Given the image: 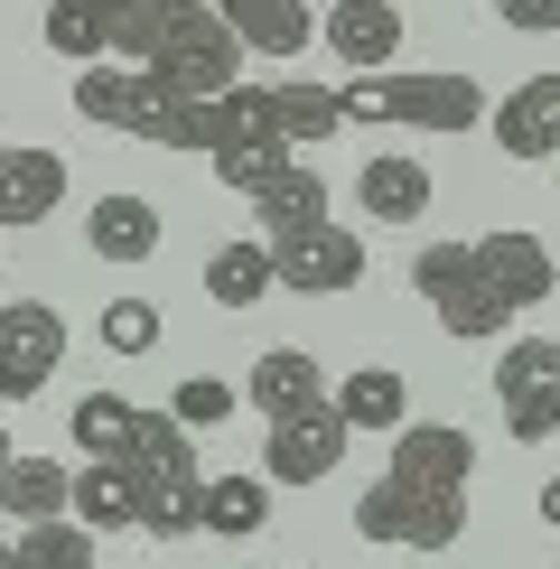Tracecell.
<instances>
[{"instance_id": "cell-1", "label": "cell", "mask_w": 560, "mask_h": 569, "mask_svg": "<svg viewBox=\"0 0 560 569\" xmlns=\"http://www.w3.org/2000/svg\"><path fill=\"white\" fill-rule=\"evenodd\" d=\"M76 112L103 131L159 140V150H206V103H178L150 66H84L76 76Z\"/></svg>"}, {"instance_id": "cell-2", "label": "cell", "mask_w": 560, "mask_h": 569, "mask_svg": "<svg viewBox=\"0 0 560 569\" xmlns=\"http://www.w3.org/2000/svg\"><path fill=\"white\" fill-rule=\"evenodd\" d=\"M150 76L178 93V103H224L243 84V47H233L216 0H169V29H159V57Z\"/></svg>"}, {"instance_id": "cell-3", "label": "cell", "mask_w": 560, "mask_h": 569, "mask_svg": "<svg viewBox=\"0 0 560 569\" xmlns=\"http://www.w3.org/2000/svg\"><path fill=\"white\" fill-rule=\"evenodd\" d=\"M337 122H402V131H477L486 122V93L467 76H364L337 84Z\"/></svg>"}, {"instance_id": "cell-4", "label": "cell", "mask_w": 560, "mask_h": 569, "mask_svg": "<svg viewBox=\"0 0 560 569\" xmlns=\"http://www.w3.org/2000/svg\"><path fill=\"white\" fill-rule=\"evenodd\" d=\"M356 532L383 541V551H449L467 532V495H420L402 477H383V486L356 495Z\"/></svg>"}, {"instance_id": "cell-5", "label": "cell", "mask_w": 560, "mask_h": 569, "mask_svg": "<svg viewBox=\"0 0 560 569\" xmlns=\"http://www.w3.org/2000/svg\"><path fill=\"white\" fill-rule=\"evenodd\" d=\"M411 290L439 308V327H449L458 346H486V337H504V318L513 308L477 280V262H467V243H420L411 252Z\"/></svg>"}, {"instance_id": "cell-6", "label": "cell", "mask_w": 560, "mask_h": 569, "mask_svg": "<svg viewBox=\"0 0 560 569\" xmlns=\"http://www.w3.org/2000/svg\"><path fill=\"white\" fill-rule=\"evenodd\" d=\"M496 401H504V430L542 448L560 430V337H513L496 365Z\"/></svg>"}, {"instance_id": "cell-7", "label": "cell", "mask_w": 560, "mask_h": 569, "mask_svg": "<svg viewBox=\"0 0 560 569\" xmlns=\"http://www.w3.org/2000/svg\"><path fill=\"white\" fill-rule=\"evenodd\" d=\"M57 365H66V318L47 299H10V308H0V401L47 392Z\"/></svg>"}, {"instance_id": "cell-8", "label": "cell", "mask_w": 560, "mask_h": 569, "mask_svg": "<svg viewBox=\"0 0 560 569\" xmlns=\"http://www.w3.org/2000/svg\"><path fill=\"white\" fill-rule=\"evenodd\" d=\"M467 262H477V280L486 290H496L513 318H523V308H542L551 290H560V262H551V243L542 233H523V224H496V233H477V243H467Z\"/></svg>"}, {"instance_id": "cell-9", "label": "cell", "mask_w": 560, "mask_h": 569, "mask_svg": "<svg viewBox=\"0 0 560 569\" xmlns=\"http://www.w3.org/2000/svg\"><path fill=\"white\" fill-rule=\"evenodd\" d=\"M271 271L299 299H337L364 280V243H356V224H309V233H280L271 243Z\"/></svg>"}, {"instance_id": "cell-10", "label": "cell", "mask_w": 560, "mask_h": 569, "mask_svg": "<svg viewBox=\"0 0 560 569\" xmlns=\"http://www.w3.org/2000/svg\"><path fill=\"white\" fill-rule=\"evenodd\" d=\"M346 420H337V401H318V411H290V420H271V448H262V477L271 486H327L337 477V458H346Z\"/></svg>"}, {"instance_id": "cell-11", "label": "cell", "mask_w": 560, "mask_h": 569, "mask_svg": "<svg viewBox=\"0 0 560 569\" xmlns=\"http://www.w3.org/2000/svg\"><path fill=\"white\" fill-rule=\"evenodd\" d=\"M383 477H402L420 495H467V477H477V439H467L458 420H411V430L392 439Z\"/></svg>"}, {"instance_id": "cell-12", "label": "cell", "mask_w": 560, "mask_h": 569, "mask_svg": "<svg viewBox=\"0 0 560 569\" xmlns=\"http://www.w3.org/2000/svg\"><path fill=\"white\" fill-rule=\"evenodd\" d=\"M327 57L346 66V76H383L392 57H402V10L392 0H337V10L318 19Z\"/></svg>"}, {"instance_id": "cell-13", "label": "cell", "mask_w": 560, "mask_h": 569, "mask_svg": "<svg viewBox=\"0 0 560 569\" xmlns=\"http://www.w3.org/2000/svg\"><path fill=\"white\" fill-rule=\"evenodd\" d=\"M486 131H496L504 159H560V76H523L486 112Z\"/></svg>"}, {"instance_id": "cell-14", "label": "cell", "mask_w": 560, "mask_h": 569, "mask_svg": "<svg viewBox=\"0 0 560 569\" xmlns=\"http://www.w3.org/2000/svg\"><path fill=\"white\" fill-rule=\"evenodd\" d=\"M356 206H364L373 224H420V216H430V159L373 150L364 169H356Z\"/></svg>"}, {"instance_id": "cell-15", "label": "cell", "mask_w": 560, "mask_h": 569, "mask_svg": "<svg viewBox=\"0 0 560 569\" xmlns=\"http://www.w3.org/2000/svg\"><path fill=\"white\" fill-rule=\"evenodd\" d=\"M66 513H76V467L29 458V448H19V458H10V477H0V523H10V532H29V523H66Z\"/></svg>"}, {"instance_id": "cell-16", "label": "cell", "mask_w": 560, "mask_h": 569, "mask_svg": "<svg viewBox=\"0 0 560 569\" xmlns=\"http://www.w3.org/2000/svg\"><path fill=\"white\" fill-rule=\"evenodd\" d=\"M243 401L262 420H290V411H318L327 383H318V355L309 346H271V355H252V373H243Z\"/></svg>"}, {"instance_id": "cell-17", "label": "cell", "mask_w": 560, "mask_h": 569, "mask_svg": "<svg viewBox=\"0 0 560 569\" xmlns=\"http://www.w3.org/2000/svg\"><path fill=\"white\" fill-rule=\"evenodd\" d=\"M216 10H224V29H233L243 57H280V66H290L299 47L318 38V19L299 10V0H216Z\"/></svg>"}, {"instance_id": "cell-18", "label": "cell", "mask_w": 560, "mask_h": 569, "mask_svg": "<svg viewBox=\"0 0 560 569\" xmlns=\"http://www.w3.org/2000/svg\"><path fill=\"white\" fill-rule=\"evenodd\" d=\"M66 206V159L57 150H10L0 159V233L10 224H47Z\"/></svg>"}, {"instance_id": "cell-19", "label": "cell", "mask_w": 560, "mask_h": 569, "mask_svg": "<svg viewBox=\"0 0 560 569\" xmlns=\"http://www.w3.org/2000/svg\"><path fill=\"white\" fill-rule=\"evenodd\" d=\"M84 243H93V262H150L159 252V206L150 197H93Z\"/></svg>"}, {"instance_id": "cell-20", "label": "cell", "mask_w": 560, "mask_h": 569, "mask_svg": "<svg viewBox=\"0 0 560 569\" xmlns=\"http://www.w3.org/2000/svg\"><path fill=\"white\" fill-rule=\"evenodd\" d=\"M327 401H337L346 430H392V439L411 430V401H402V373H392V365H356Z\"/></svg>"}, {"instance_id": "cell-21", "label": "cell", "mask_w": 560, "mask_h": 569, "mask_svg": "<svg viewBox=\"0 0 560 569\" xmlns=\"http://www.w3.org/2000/svg\"><path fill=\"white\" fill-rule=\"evenodd\" d=\"M262 523H271V477H206L197 532H216V541H252Z\"/></svg>"}, {"instance_id": "cell-22", "label": "cell", "mask_w": 560, "mask_h": 569, "mask_svg": "<svg viewBox=\"0 0 560 569\" xmlns=\"http://www.w3.org/2000/svg\"><path fill=\"white\" fill-rule=\"evenodd\" d=\"M252 216H262L271 233L262 243H280V233H309V224H327V178L309 169V159H299V169H280L262 197H252Z\"/></svg>"}, {"instance_id": "cell-23", "label": "cell", "mask_w": 560, "mask_h": 569, "mask_svg": "<svg viewBox=\"0 0 560 569\" xmlns=\"http://www.w3.org/2000/svg\"><path fill=\"white\" fill-rule=\"evenodd\" d=\"M271 290H280L271 243H216V262H206V299L216 308H262Z\"/></svg>"}, {"instance_id": "cell-24", "label": "cell", "mask_w": 560, "mask_h": 569, "mask_svg": "<svg viewBox=\"0 0 560 569\" xmlns=\"http://www.w3.org/2000/svg\"><path fill=\"white\" fill-rule=\"evenodd\" d=\"M47 47L76 66H103L112 57V0H57L47 10Z\"/></svg>"}, {"instance_id": "cell-25", "label": "cell", "mask_w": 560, "mask_h": 569, "mask_svg": "<svg viewBox=\"0 0 560 569\" xmlns=\"http://www.w3.org/2000/svg\"><path fill=\"white\" fill-rule=\"evenodd\" d=\"M131 411H140L131 392H84V401H76V420H66V430H76L84 467H103V458H122V448H131Z\"/></svg>"}, {"instance_id": "cell-26", "label": "cell", "mask_w": 560, "mask_h": 569, "mask_svg": "<svg viewBox=\"0 0 560 569\" xmlns=\"http://www.w3.org/2000/svg\"><path fill=\"white\" fill-rule=\"evenodd\" d=\"M76 523L84 532H131V467L122 458L76 467Z\"/></svg>"}, {"instance_id": "cell-27", "label": "cell", "mask_w": 560, "mask_h": 569, "mask_svg": "<svg viewBox=\"0 0 560 569\" xmlns=\"http://www.w3.org/2000/svg\"><path fill=\"white\" fill-rule=\"evenodd\" d=\"M10 560L19 569H93V532L66 513V523H29V532H10Z\"/></svg>"}, {"instance_id": "cell-28", "label": "cell", "mask_w": 560, "mask_h": 569, "mask_svg": "<svg viewBox=\"0 0 560 569\" xmlns=\"http://www.w3.org/2000/svg\"><path fill=\"white\" fill-rule=\"evenodd\" d=\"M159 29H169V0H112V57L103 66H150Z\"/></svg>"}, {"instance_id": "cell-29", "label": "cell", "mask_w": 560, "mask_h": 569, "mask_svg": "<svg viewBox=\"0 0 560 569\" xmlns=\"http://www.w3.org/2000/svg\"><path fill=\"white\" fill-rule=\"evenodd\" d=\"M233 401H243L233 383H216V373H187L178 401H169V420H178L187 439H197V430H216V420H233Z\"/></svg>"}, {"instance_id": "cell-30", "label": "cell", "mask_w": 560, "mask_h": 569, "mask_svg": "<svg viewBox=\"0 0 560 569\" xmlns=\"http://www.w3.org/2000/svg\"><path fill=\"white\" fill-rule=\"evenodd\" d=\"M103 346H112V355H150V346H159V308H150V299H112V308H103Z\"/></svg>"}, {"instance_id": "cell-31", "label": "cell", "mask_w": 560, "mask_h": 569, "mask_svg": "<svg viewBox=\"0 0 560 569\" xmlns=\"http://www.w3.org/2000/svg\"><path fill=\"white\" fill-rule=\"evenodd\" d=\"M496 19H504V29H532V38H551V29H560V0H496Z\"/></svg>"}, {"instance_id": "cell-32", "label": "cell", "mask_w": 560, "mask_h": 569, "mask_svg": "<svg viewBox=\"0 0 560 569\" xmlns=\"http://www.w3.org/2000/svg\"><path fill=\"white\" fill-rule=\"evenodd\" d=\"M542 523H560V477H551V486H542Z\"/></svg>"}, {"instance_id": "cell-33", "label": "cell", "mask_w": 560, "mask_h": 569, "mask_svg": "<svg viewBox=\"0 0 560 569\" xmlns=\"http://www.w3.org/2000/svg\"><path fill=\"white\" fill-rule=\"evenodd\" d=\"M10 458H19V439H10V430H0V477H10Z\"/></svg>"}, {"instance_id": "cell-34", "label": "cell", "mask_w": 560, "mask_h": 569, "mask_svg": "<svg viewBox=\"0 0 560 569\" xmlns=\"http://www.w3.org/2000/svg\"><path fill=\"white\" fill-rule=\"evenodd\" d=\"M0 159H10V140H0Z\"/></svg>"}, {"instance_id": "cell-35", "label": "cell", "mask_w": 560, "mask_h": 569, "mask_svg": "<svg viewBox=\"0 0 560 569\" xmlns=\"http://www.w3.org/2000/svg\"><path fill=\"white\" fill-rule=\"evenodd\" d=\"M0 541H10V523H0Z\"/></svg>"}]
</instances>
